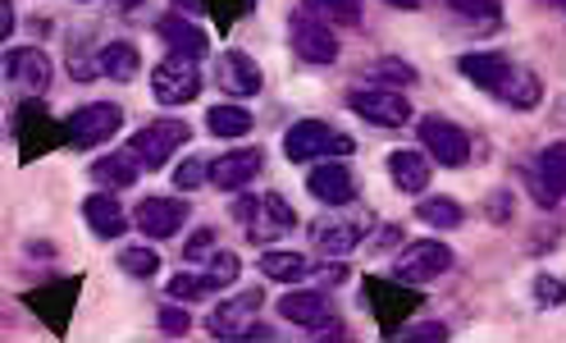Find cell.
I'll use <instances>...</instances> for the list:
<instances>
[{
	"instance_id": "37",
	"label": "cell",
	"mask_w": 566,
	"mask_h": 343,
	"mask_svg": "<svg viewBox=\"0 0 566 343\" xmlns=\"http://www.w3.org/2000/svg\"><path fill=\"white\" fill-rule=\"evenodd\" d=\"M206 6H210V14H216L220 32H229L233 19H242L247 10H256V0H206Z\"/></svg>"
},
{
	"instance_id": "2",
	"label": "cell",
	"mask_w": 566,
	"mask_h": 343,
	"mask_svg": "<svg viewBox=\"0 0 566 343\" xmlns=\"http://www.w3.org/2000/svg\"><path fill=\"white\" fill-rule=\"evenodd\" d=\"M357 143L347 133H334L325 119H297L289 133H283V156L289 160H321V156H352Z\"/></svg>"
},
{
	"instance_id": "10",
	"label": "cell",
	"mask_w": 566,
	"mask_h": 343,
	"mask_svg": "<svg viewBox=\"0 0 566 343\" xmlns=\"http://www.w3.org/2000/svg\"><path fill=\"white\" fill-rule=\"evenodd\" d=\"M289 42L306 64H334L338 60V38L325 19H315L311 10H297L289 19Z\"/></svg>"
},
{
	"instance_id": "16",
	"label": "cell",
	"mask_w": 566,
	"mask_h": 343,
	"mask_svg": "<svg viewBox=\"0 0 566 343\" xmlns=\"http://www.w3.org/2000/svg\"><path fill=\"white\" fill-rule=\"evenodd\" d=\"M261 302H265V293H256V289H252V293H238V298H229V302H220L216 312H210V321H206L210 339H242L247 325L256 321Z\"/></svg>"
},
{
	"instance_id": "29",
	"label": "cell",
	"mask_w": 566,
	"mask_h": 343,
	"mask_svg": "<svg viewBox=\"0 0 566 343\" xmlns=\"http://www.w3.org/2000/svg\"><path fill=\"white\" fill-rule=\"evenodd\" d=\"M302 10L325 19L329 28H357L361 23V0H302Z\"/></svg>"
},
{
	"instance_id": "44",
	"label": "cell",
	"mask_w": 566,
	"mask_h": 343,
	"mask_svg": "<svg viewBox=\"0 0 566 343\" xmlns=\"http://www.w3.org/2000/svg\"><path fill=\"white\" fill-rule=\"evenodd\" d=\"M256 206H261V197H238V201H233V220L252 225V220H256Z\"/></svg>"
},
{
	"instance_id": "4",
	"label": "cell",
	"mask_w": 566,
	"mask_h": 343,
	"mask_svg": "<svg viewBox=\"0 0 566 343\" xmlns=\"http://www.w3.org/2000/svg\"><path fill=\"white\" fill-rule=\"evenodd\" d=\"M188 137H192V128H188L184 119H151V124H142V128L133 133L128 152H133V160H137L142 169H160L174 152L188 147Z\"/></svg>"
},
{
	"instance_id": "14",
	"label": "cell",
	"mask_w": 566,
	"mask_h": 343,
	"mask_svg": "<svg viewBox=\"0 0 566 343\" xmlns=\"http://www.w3.org/2000/svg\"><path fill=\"white\" fill-rule=\"evenodd\" d=\"M188 220H192V206L184 197H147L133 211V225L147 238H174Z\"/></svg>"
},
{
	"instance_id": "23",
	"label": "cell",
	"mask_w": 566,
	"mask_h": 343,
	"mask_svg": "<svg viewBox=\"0 0 566 343\" xmlns=\"http://www.w3.org/2000/svg\"><path fill=\"white\" fill-rule=\"evenodd\" d=\"M366 238V220H325V225H315L311 229V243L321 257H347L352 248H357Z\"/></svg>"
},
{
	"instance_id": "1",
	"label": "cell",
	"mask_w": 566,
	"mask_h": 343,
	"mask_svg": "<svg viewBox=\"0 0 566 343\" xmlns=\"http://www.w3.org/2000/svg\"><path fill=\"white\" fill-rule=\"evenodd\" d=\"M457 69H462L475 87H484L493 101H503L507 111H535L544 101V83H539L535 69H525V64L499 55V51L462 55V60H457Z\"/></svg>"
},
{
	"instance_id": "49",
	"label": "cell",
	"mask_w": 566,
	"mask_h": 343,
	"mask_svg": "<svg viewBox=\"0 0 566 343\" xmlns=\"http://www.w3.org/2000/svg\"><path fill=\"white\" fill-rule=\"evenodd\" d=\"M544 6H557V10H562V6H566V0H544Z\"/></svg>"
},
{
	"instance_id": "38",
	"label": "cell",
	"mask_w": 566,
	"mask_h": 343,
	"mask_svg": "<svg viewBox=\"0 0 566 343\" xmlns=\"http://www.w3.org/2000/svg\"><path fill=\"white\" fill-rule=\"evenodd\" d=\"M535 302L539 306H562L566 302V274H539L535 280Z\"/></svg>"
},
{
	"instance_id": "41",
	"label": "cell",
	"mask_w": 566,
	"mask_h": 343,
	"mask_svg": "<svg viewBox=\"0 0 566 343\" xmlns=\"http://www.w3.org/2000/svg\"><path fill=\"white\" fill-rule=\"evenodd\" d=\"M188 330H192V321H188L184 306H179V302L165 306V312H160V334H165V339H184Z\"/></svg>"
},
{
	"instance_id": "24",
	"label": "cell",
	"mask_w": 566,
	"mask_h": 343,
	"mask_svg": "<svg viewBox=\"0 0 566 343\" xmlns=\"http://www.w3.org/2000/svg\"><path fill=\"white\" fill-rule=\"evenodd\" d=\"M83 220H87V229L96 233V238H119L133 220H128V211L111 197V193H92L87 201H83Z\"/></svg>"
},
{
	"instance_id": "26",
	"label": "cell",
	"mask_w": 566,
	"mask_h": 343,
	"mask_svg": "<svg viewBox=\"0 0 566 343\" xmlns=\"http://www.w3.org/2000/svg\"><path fill=\"white\" fill-rule=\"evenodd\" d=\"M137 175H142V165L133 160V152H115V156H101L96 165H92V184H101V188H133L137 184Z\"/></svg>"
},
{
	"instance_id": "32",
	"label": "cell",
	"mask_w": 566,
	"mask_h": 343,
	"mask_svg": "<svg viewBox=\"0 0 566 343\" xmlns=\"http://www.w3.org/2000/svg\"><path fill=\"white\" fill-rule=\"evenodd\" d=\"M165 293H169V302H201V298L220 293V289L210 284V280H206V270H201V274H174Z\"/></svg>"
},
{
	"instance_id": "50",
	"label": "cell",
	"mask_w": 566,
	"mask_h": 343,
	"mask_svg": "<svg viewBox=\"0 0 566 343\" xmlns=\"http://www.w3.org/2000/svg\"><path fill=\"white\" fill-rule=\"evenodd\" d=\"M83 6H87V0H83Z\"/></svg>"
},
{
	"instance_id": "28",
	"label": "cell",
	"mask_w": 566,
	"mask_h": 343,
	"mask_svg": "<svg viewBox=\"0 0 566 343\" xmlns=\"http://www.w3.org/2000/svg\"><path fill=\"white\" fill-rule=\"evenodd\" d=\"M261 274L274 284H297V280H306V274H315V261L302 257V252H279L274 248V252L261 257Z\"/></svg>"
},
{
	"instance_id": "39",
	"label": "cell",
	"mask_w": 566,
	"mask_h": 343,
	"mask_svg": "<svg viewBox=\"0 0 566 343\" xmlns=\"http://www.w3.org/2000/svg\"><path fill=\"white\" fill-rule=\"evenodd\" d=\"M174 184H179L184 193H192V188L210 184V165H206V160H197V156H188V160L179 165V175H174Z\"/></svg>"
},
{
	"instance_id": "17",
	"label": "cell",
	"mask_w": 566,
	"mask_h": 343,
	"mask_svg": "<svg viewBox=\"0 0 566 343\" xmlns=\"http://www.w3.org/2000/svg\"><path fill=\"white\" fill-rule=\"evenodd\" d=\"M261 165H265V156L256 147L229 152V156H220L216 165H210V184H216L220 193H242V188H252V179L261 175Z\"/></svg>"
},
{
	"instance_id": "42",
	"label": "cell",
	"mask_w": 566,
	"mask_h": 343,
	"mask_svg": "<svg viewBox=\"0 0 566 343\" xmlns=\"http://www.w3.org/2000/svg\"><path fill=\"white\" fill-rule=\"evenodd\" d=\"M210 248H216V229H197L192 238H188V248H184V257H192V261H201Z\"/></svg>"
},
{
	"instance_id": "12",
	"label": "cell",
	"mask_w": 566,
	"mask_h": 343,
	"mask_svg": "<svg viewBox=\"0 0 566 343\" xmlns=\"http://www.w3.org/2000/svg\"><path fill=\"white\" fill-rule=\"evenodd\" d=\"M347 106L357 111L366 124H375V128H402L411 119L407 96L394 92V87H357L347 96Z\"/></svg>"
},
{
	"instance_id": "40",
	"label": "cell",
	"mask_w": 566,
	"mask_h": 343,
	"mask_svg": "<svg viewBox=\"0 0 566 343\" xmlns=\"http://www.w3.org/2000/svg\"><path fill=\"white\" fill-rule=\"evenodd\" d=\"M448 6L462 19H499L503 14V0H448Z\"/></svg>"
},
{
	"instance_id": "33",
	"label": "cell",
	"mask_w": 566,
	"mask_h": 343,
	"mask_svg": "<svg viewBox=\"0 0 566 343\" xmlns=\"http://www.w3.org/2000/svg\"><path fill=\"white\" fill-rule=\"evenodd\" d=\"M370 79H375V87H411L416 83V69L407 64V60H379V64H370Z\"/></svg>"
},
{
	"instance_id": "13",
	"label": "cell",
	"mask_w": 566,
	"mask_h": 343,
	"mask_svg": "<svg viewBox=\"0 0 566 343\" xmlns=\"http://www.w3.org/2000/svg\"><path fill=\"white\" fill-rule=\"evenodd\" d=\"M78 289H83L78 274H74V280H55V284H46V289H32V293H28L32 316H38L51 334H64V330H69V316H74Z\"/></svg>"
},
{
	"instance_id": "19",
	"label": "cell",
	"mask_w": 566,
	"mask_h": 343,
	"mask_svg": "<svg viewBox=\"0 0 566 343\" xmlns=\"http://www.w3.org/2000/svg\"><path fill=\"white\" fill-rule=\"evenodd\" d=\"M216 83L229 92V96H256L261 92V64L247 55V51H224L216 60Z\"/></svg>"
},
{
	"instance_id": "27",
	"label": "cell",
	"mask_w": 566,
	"mask_h": 343,
	"mask_svg": "<svg viewBox=\"0 0 566 343\" xmlns=\"http://www.w3.org/2000/svg\"><path fill=\"white\" fill-rule=\"evenodd\" d=\"M96 69H101L105 79L128 83V79L142 74V55H137V46H128V42H105V46L96 51Z\"/></svg>"
},
{
	"instance_id": "34",
	"label": "cell",
	"mask_w": 566,
	"mask_h": 343,
	"mask_svg": "<svg viewBox=\"0 0 566 343\" xmlns=\"http://www.w3.org/2000/svg\"><path fill=\"white\" fill-rule=\"evenodd\" d=\"M119 270L133 274V280H151V274L160 270V257L151 248H124L119 252Z\"/></svg>"
},
{
	"instance_id": "43",
	"label": "cell",
	"mask_w": 566,
	"mask_h": 343,
	"mask_svg": "<svg viewBox=\"0 0 566 343\" xmlns=\"http://www.w3.org/2000/svg\"><path fill=\"white\" fill-rule=\"evenodd\" d=\"M311 339H347V325L338 316H325L321 325H311Z\"/></svg>"
},
{
	"instance_id": "22",
	"label": "cell",
	"mask_w": 566,
	"mask_h": 343,
	"mask_svg": "<svg viewBox=\"0 0 566 343\" xmlns=\"http://www.w3.org/2000/svg\"><path fill=\"white\" fill-rule=\"evenodd\" d=\"M329 312H334V302H329V289H321V284L315 289H293V293H283V302H279V316L302 325V330L321 325Z\"/></svg>"
},
{
	"instance_id": "35",
	"label": "cell",
	"mask_w": 566,
	"mask_h": 343,
	"mask_svg": "<svg viewBox=\"0 0 566 343\" xmlns=\"http://www.w3.org/2000/svg\"><path fill=\"white\" fill-rule=\"evenodd\" d=\"M238 274H242V261H238L233 252H210V257H206V280L216 284V289H229Z\"/></svg>"
},
{
	"instance_id": "9",
	"label": "cell",
	"mask_w": 566,
	"mask_h": 343,
	"mask_svg": "<svg viewBox=\"0 0 566 343\" xmlns=\"http://www.w3.org/2000/svg\"><path fill=\"white\" fill-rule=\"evenodd\" d=\"M366 306L375 312V321L388 339L394 330H402V321L420 306V293H407L402 280H366Z\"/></svg>"
},
{
	"instance_id": "21",
	"label": "cell",
	"mask_w": 566,
	"mask_h": 343,
	"mask_svg": "<svg viewBox=\"0 0 566 343\" xmlns=\"http://www.w3.org/2000/svg\"><path fill=\"white\" fill-rule=\"evenodd\" d=\"M293 225H297V211H293V206L283 201L279 193H265L261 206H256V220L247 225V238H252V243H274V238L293 233Z\"/></svg>"
},
{
	"instance_id": "46",
	"label": "cell",
	"mask_w": 566,
	"mask_h": 343,
	"mask_svg": "<svg viewBox=\"0 0 566 343\" xmlns=\"http://www.w3.org/2000/svg\"><path fill=\"white\" fill-rule=\"evenodd\" d=\"M174 10H179V14H210V6H206V0H174Z\"/></svg>"
},
{
	"instance_id": "3",
	"label": "cell",
	"mask_w": 566,
	"mask_h": 343,
	"mask_svg": "<svg viewBox=\"0 0 566 343\" xmlns=\"http://www.w3.org/2000/svg\"><path fill=\"white\" fill-rule=\"evenodd\" d=\"M14 137H19V147H23L19 156L28 165V160H38V156L64 147L69 143V128L46 115L42 101H28V106H19V115H14Z\"/></svg>"
},
{
	"instance_id": "6",
	"label": "cell",
	"mask_w": 566,
	"mask_h": 343,
	"mask_svg": "<svg viewBox=\"0 0 566 343\" xmlns=\"http://www.w3.org/2000/svg\"><path fill=\"white\" fill-rule=\"evenodd\" d=\"M448 270H452V248L439 243V238H416L394 257V280L402 284H430Z\"/></svg>"
},
{
	"instance_id": "45",
	"label": "cell",
	"mask_w": 566,
	"mask_h": 343,
	"mask_svg": "<svg viewBox=\"0 0 566 343\" xmlns=\"http://www.w3.org/2000/svg\"><path fill=\"white\" fill-rule=\"evenodd\" d=\"M507 211H512V197H507V193H493V197H489V216H493V225H503Z\"/></svg>"
},
{
	"instance_id": "5",
	"label": "cell",
	"mask_w": 566,
	"mask_h": 343,
	"mask_svg": "<svg viewBox=\"0 0 566 343\" xmlns=\"http://www.w3.org/2000/svg\"><path fill=\"white\" fill-rule=\"evenodd\" d=\"M521 184L530 188V197H535L544 211L557 206L566 197V143H553L535 160H525L521 165Z\"/></svg>"
},
{
	"instance_id": "25",
	"label": "cell",
	"mask_w": 566,
	"mask_h": 343,
	"mask_svg": "<svg viewBox=\"0 0 566 343\" xmlns=\"http://www.w3.org/2000/svg\"><path fill=\"white\" fill-rule=\"evenodd\" d=\"M388 179H394L398 193H424V184H430V156L394 152L388 156Z\"/></svg>"
},
{
	"instance_id": "15",
	"label": "cell",
	"mask_w": 566,
	"mask_h": 343,
	"mask_svg": "<svg viewBox=\"0 0 566 343\" xmlns=\"http://www.w3.org/2000/svg\"><path fill=\"white\" fill-rule=\"evenodd\" d=\"M6 79H10V87L28 92V96H42L51 87V55L38 51V46L6 51Z\"/></svg>"
},
{
	"instance_id": "8",
	"label": "cell",
	"mask_w": 566,
	"mask_h": 343,
	"mask_svg": "<svg viewBox=\"0 0 566 343\" xmlns=\"http://www.w3.org/2000/svg\"><path fill=\"white\" fill-rule=\"evenodd\" d=\"M151 92L160 106H188V101H197L201 92V69L197 60L188 55H165L156 69H151Z\"/></svg>"
},
{
	"instance_id": "30",
	"label": "cell",
	"mask_w": 566,
	"mask_h": 343,
	"mask_svg": "<svg viewBox=\"0 0 566 343\" xmlns=\"http://www.w3.org/2000/svg\"><path fill=\"white\" fill-rule=\"evenodd\" d=\"M416 220H424L430 229H457L467 220V211H462V201H452V197H424L416 206Z\"/></svg>"
},
{
	"instance_id": "47",
	"label": "cell",
	"mask_w": 566,
	"mask_h": 343,
	"mask_svg": "<svg viewBox=\"0 0 566 343\" xmlns=\"http://www.w3.org/2000/svg\"><path fill=\"white\" fill-rule=\"evenodd\" d=\"M0 19H6V38H10V32H14V6H10V0H0Z\"/></svg>"
},
{
	"instance_id": "36",
	"label": "cell",
	"mask_w": 566,
	"mask_h": 343,
	"mask_svg": "<svg viewBox=\"0 0 566 343\" xmlns=\"http://www.w3.org/2000/svg\"><path fill=\"white\" fill-rule=\"evenodd\" d=\"M388 339H394V343H443L448 339V325L443 321H424V325H402V330H394V334H388Z\"/></svg>"
},
{
	"instance_id": "20",
	"label": "cell",
	"mask_w": 566,
	"mask_h": 343,
	"mask_svg": "<svg viewBox=\"0 0 566 343\" xmlns=\"http://www.w3.org/2000/svg\"><path fill=\"white\" fill-rule=\"evenodd\" d=\"M306 193L321 201V206H347V201H357V179H352V169L347 165H315L311 169V179H306Z\"/></svg>"
},
{
	"instance_id": "7",
	"label": "cell",
	"mask_w": 566,
	"mask_h": 343,
	"mask_svg": "<svg viewBox=\"0 0 566 343\" xmlns=\"http://www.w3.org/2000/svg\"><path fill=\"white\" fill-rule=\"evenodd\" d=\"M119 124H124V111L115 106V101H92V106H83V111H74V115L64 119V128H69V147H74V152H87V147L111 143V137L119 133Z\"/></svg>"
},
{
	"instance_id": "51",
	"label": "cell",
	"mask_w": 566,
	"mask_h": 343,
	"mask_svg": "<svg viewBox=\"0 0 566 343\" xmlns=\"http://www.w3.org/2000/svg\"><path fill=\"white\" fill-rule=\"evenodd\" d=\"M562 10H566V6H562Z\"/></svg>"
},
{
	"instance_id": "11",
	"label": "cell",
	"mask_w": 566,
	"mask_h": 343,
	"mask_svg": "<svg viewBox=\"0 0 566 343\" xmlns=\"http://www.w3.org/2000/svg\"><path fill=\"white\" fill-rule=\"evenodd\" d=\"M420 147L430 152L439 165H448V169H462V165L471 160V137H467V128H457V124L443 119V115L420 119Z\"/></svg>"
},
{
	"instance_id": "48",
	"label": "cell",
	"mask_w": 566,
	"mask_h": 343,
	"mask_svg": "<svg viewBox=\"0 0 566 343\" xmlns=\"http://www.w3.org/2000/svg\"><path fill=\"white\" fill-rule=\"evenodd\" d=\"M388 6H398V10H420V0H388Z\"/></svg>"
},
{
	"instance_id": "31",
	"label": "cell",
	"mask_w": 566,
	"mask_h": 343,
	"mask_svg": "<svg viewBox=\"0 0 566 343\" xmlns=\"http://www.w3.org/2000/svg\"><path fill=\"white\" fill-rule=\"evenodd\" d=\"M206 128L216 133V137H247V133H252V111H242V106H216V111H206Z\"/></svg>"
},
{
	"instance_id": "18",
	"label": "cell",
	"mask_w": 566,
	"mask_h": 343,
	"mask_svg": "<svg viewBox=\"0 0 566 343\" xmlns=\"http://www.w3.org/2000/svg\"><path fill=\"white\" fill-rule=\"evenodd\" d=\"M156 38L165 42V51L169 55H188V60H201L206 51H210V38H206V32L188 19V14H179V10H174V14H165L160 23H156Z\"/></svg>"
}]
</instances>
